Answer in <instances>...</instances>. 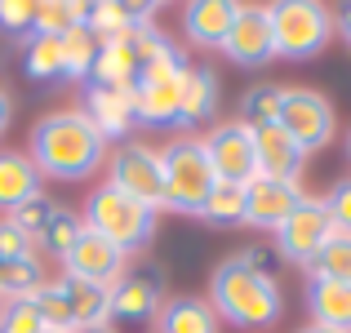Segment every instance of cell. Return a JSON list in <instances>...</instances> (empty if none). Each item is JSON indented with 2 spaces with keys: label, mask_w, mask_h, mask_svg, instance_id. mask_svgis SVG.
<instances>
[{
  "label": "cell",
  "mask_w": 351,
  "mask_h": 333,
  "mask_svg": "<svg viewBox=\"0 0 351 333\" xmlns=\"http://www.w3.org/2000/svg\"><path fill=\"white\" fill-rule=\"evenodd\" d=\"M0 333H49V325L32 298H18L0 307Z\"/></svg>",
  "instance_id": "34"
},
{
  "label": "cell",
  "mask_w": 351,
  "mask_h": 333,
  "mask_svg": "<svg viewBox=\"0 0 351 333\" xmlns=\"http://www.w3.org/2000/svg\"><path fill=\"white\" fill-rule=\"evenodd\" d=\"M329 231H334V222H329L325 205L311 200V196H302V205L276 227V254H280L285 262H293V267H307L311 258L320 254V245L329 240Z\"/></svg>",
  "instance_id": "10"
},
{
  "label": "cell",
  "mask_w": 351,
  "mask_h": 333,
  "mask_svg": "<svg viewBox=\"0 0 351 333\" xmlns=\"http://www.w3.org/2000/svg\"><path fill=\"white\" fill-rule=\"evenodd\" d=\"M178 98H182V76L138 80V85H134V125L173 129V125H178Z\"/></svg>",
  "instance_id": "18"
},
{
  "label": "cell",
  "mask_w": 351,
  "mask_h": 333,
  "mask_svg": "<svg viewBox=\"0 0 351 333\" xmlns=\"http://www.w3.org/2000/svg\"><path fill=\"white\" fill-rule=\"evenodd\" d=\"M209 307L218 320L236 329H267L280 320L285 311V293L276 284V275L263 267V258L254 249L232 254L227 262L214 267L209 275Z\"/></svg>",
  "instance_id": "2"
},
{
  "label": "cell",
  "mask_w": 351,
  "mask_h": 333,
  "mask_svg": "<svg viewBox=\"0 0 351 333\" xmlns=\"http://www.w3.org/2000/svg\"><path fill=\"white\" fill-rule=\"evenodd\" d=\"M85 0H36L32 36H67L71 27H85Z\"/></svg>",
  "instance_id": "25"
},
{
  "label": "cell",
  "mask_w": 351,
  "mask_h": 333,
  "mask_svg": "<svg viewBox=\"0 0 351 333\" xmlns=\"http://www.w3.org/2000/svg\"><path fill=\"white\" fill-rule=\"evenodd\" d=\"M302 147L285 134L280 125H258L254 129V169L258 178H271V182H298L302 173Z\"/></svg>",
  "instance_id": "16"
},
{
  "label": "cell",
  "mask_w": 351,
  "mask_h": 333,
  "mask_svg": "<svg viewBox=\"0 0 351 333\" xmlns=\"http://www.w3.org/2000/svg\"><path fill=\"white\" fill-rule=\"evenodd\" d=\"M200 222H209V227H240V222H245V187L218 182V187L209 191L205 209H200Z\"/></svg>",
  "instance_id": "30"
},
{
  "label": "cell",
  "mask_w": 351,
  "mask_h": 333,
  "mask_svg": "<svg viewBox=\"0 0 351 333\" xmlns=\"http://www.w3.org/2000/svg\"><path fill=\"white\" fill-rule=\"evenodd\" d=\"M80 231H85L80 214H76V209H62V205H58V214H53V218H49V227L40 231L36 249H45V254H53V258H67V249L76 245Z\"/></svg>",
  "instance_id": "31"
},
{
  "label": "cell",
  "mask_w": 351,
  "mask_h": 333,
  "mask_svg": "<svg viewBox=\"0 0 351 333\" xmlns=\"http://www.w3.org/2000/svg\"><path fill=\"white\" fill-rule=\"evenodd\" d=\"M156 333H218V316L205 298H165L156 311Z\"/></svg>",
  "instance_id": "24"
},
{
  "label": "cell",
  "mask_w": 351,
  "mask_h": 333,
  "mask_svg": "<svg viewBox=\"0 0 351 333\" xmlns=\"http://www.w3.org/2000/svg\"><path fill=\"white\" fill-rule=\"evenodd\" d=\"M62 275L98 284V289H112L120 275H125V254H120L112 240H103L98 231L85 227L76 236V245L67 249V258H62Z\"/></svg>",
  "instance_id": "12"
},
{
  "label": "cell",
  "mask_w": 351,
  "mask_h": 333,
  "mask_svg": "<svg viewBox=\"0 0 351 333\" xmlns=\"http://www.w3.org/2000/svg\"><path fill=\"white\" fill-rule=\"evenodd\" d=\"M49 333H58V329H49Z\"/></svg>",
  "instance_id": "42"
},
{
  "label": "cell",
  "mask_w": 351,
  "mask_h": 333,
  "mask_svg": "<svg viewBox=\"0 0 351 333\" xmlns=\"http://www.w3.org/2000/svg\"><path fill=\"white\" fill-rule=\"evenodd\" d=\"M276 125H280L285 134L302 147V156H307V151H320V147L334 143L338 111H334V103H329V94H320V89L285 85L280 89V116H276Z\"/></svg>",
  "instance_id": "7"
},
{
  "label": "cell",
  "mask_w": 351,
  "mask_h": 333,
  "mask_svg": "<svg viewBox=\"0 0 351 333\" xmlns=\"http://www.w3.org/2000/svg\"><path fill=\"white\" fill-rule=\"evenodd\" d=\"M334 27H338V36H343V40L351 45V5H343V14L334 18Z\"/></svg>",
  "instance_id": "38"
},
{
  "label": "cell",
  "mask_w": 351,
  "mask_h": 333,
  "mask_svg": "<svg viewBox=\"0 0 351 333\" xmlns=\"http://www.w3.org/2000/svg\"><path fill=\"white\" fill-rule=\"evenodd\" d=\"M311 280H343L351 284V236L347 231H329V240L320 245V254L307 262Z\"/></svg>",
  "instance_id": "27"
},
{
  "label": "cell",
  "mask_w": 351,
  "mask_h": 333,
  "mask_svg": "<svg viewBox=\"0 0 351 333\" xmlns=\"http://www.w3.org/2000/svg\"><path fill=\"white\" fill-rule=\"evenodd\" d=\"M32 302L40 307L45 325L58 333H89V329H107L112 325V289H98L85 280H45L32 293Z\"/></svg>",
  "instance_id": "4"
},
{
  "label": "cell",
  "mask_w": 351,
  "mask_h": 333,
  "mask_svg": "<svg viewBox=\"0 0 351 333\" xmlns=\"http://www.w3.org/2000/svg\"><path fill=\"white\" fill-rule=\"evenodd\" d=\"M302 205L298 182H271V178H254L245 187V222L240 227L254 231H276L293 209Z\"/></svg>",
  "instance_id": "14"
},
{
  "label": "cell",
  "mask_w": 351,
  "mask_h": 333,
  "mask_svg": "<svg viewBox=\"0 0 351 333\" xmlns=\"http://www.w3.org/2000/svg\"><path fill=\"white\" fill-rule=\"evenodd\" d=\"M80 111L89 116V125L107 138V143H125L134 134V89H98L80 85Z\"/></svg>",
  "instance_id": "15"
},
{
  "label": "cell",
  "mask_w": 351,
  "mask_h": 333,
  "mask_svg": "<svg viewBox=\"0 0 351 333\" xmlns=\"http://www.w3.org/2000/svg\"><path fill=\"white\" fill-rule=\"evenodd\" d=\"M0 307H5V302H0Z\"/></svg>",
  "instance_id": "43"
},
{
  "label": "cell",
  "mask_w": 351,
  "mask_h": 333,
  "mask_svg": "<svg viewBox=\"0 0 351 333\" xmlns=\"http://www.w3.org/2000/svg\"><path fill=\"white\" fill-rule=\"evenodd\" d=\"M89 333H112V329H89Z\"/></svg>",
  "instance_id": "41"
},
{
  "label": "cell",
  "mask_w": 351,
  "mask_h": 333,
  "mask_svg": "<svg viewBox=\"0 0 351 333\" xmlns=\"http://www.w3.org/2000/svg\"><path fill=\"white\" fill-rule=\"evenodd\" d=\"M307 311L311 325L351 333V284L343 280H307Z\"/></svg>",
  "instance_id": "21"
},
{
  "label": "cell",
  "mask_w": 351,
  "mask_h": 333,
  "mask_svg": "<svg viewBox=\"0 0 351 333\" xmlns=\"http://www.w3.org/2000/svg\"><path fill=\"white\" fill-rule=\"evenodd\" d=\"M36 0H0V32L9 36H32Z\"/></svg>",
  "instance_id": "36"
},
{
  "label": "cell",
  "mask_w": 351,
  "mask_h": 333,
  "mask_svg": "<svg viewBox=\"0 0 351 333\" xmlns=\"http://www.w3.org/2000/svg\"><path fill=\"white\" fill-rule=\"evenodd\" d=\"M240 120L245 125H276V116H280V85H254L245 98H240Z\"/></svg>",
  "instance_id": "32"
},
{
  "label": "cell",
  "mask_w": 351,
  "mask_h": 333,
  "mask_svg": "<svg viewBox=\"0 0 351 333\" xmlns=\"http://www.w3.org/2000/svg\"><path fill=\"white\" fill-rule=\"evenodd\" d=\"M160 307H165V280L156 267L125 271L112 284V320H156Z\"/></svg>",
  "instance_id": "13"
},
{
  "label": "cell",
  "mask_w": 351,
  "mask_h": 333,
  "mask_svg": "<svg viewBox=\"0 0 351 333\" xmlns=\"http://www.w3.org/2000/svg\"><path fill=\"white\" fill-rule=\"evenodd\" d=\"M32 143V164L40 178H53V182H80V178H94L98 169L107 164V138L89 125L85 111H49L32 125L27 134Z\"/></svg>",
  "instance_id": "1"
},
{
  "label": "cell",
  "mask_w": 351,
  "mask_h": 333,
  "mask_svg": "<svg viewBox=\"0 0 351 333\" xmlns=\"http://www.w3.org/2000/svg\"><path fill=\"white\" fill-rule=\"evenodd\" d=\"M320 205H325L334 231H347V236H351V178H338L334 187L320 196Z\"/></svg>",
  "instance_id": "35"
},
{
  "label": "cell",
  "mask_w": 351,
  "mask_h": 333,
  "mask_svg": "<svg viewBox=\"0 0 351 333\" xmlns=\"http://www.w3.org/2000/svg\"><path fill=\"white\" fill-rule=\"evenodd\" d=\"M40 284H45L40 258H0V302L32 298Z\"/></svg>",
  "instance_id": "26"
},
{
  "label": "cell",
  "mask_w": 351,
  "mask_h": 333,
  "mask_svg": "<svg viewBox=\"0 0 351 333\" xmlns=\"http://www.w3.org/2000/svg\"><path fill=\"white\" fill-rule=\"evenodd\" d=\"M218 111V76L209 67L182 71V98H178V125L173 129H196Z\"/></svg>",
  "instance_id": "22"
},
{
  "label": "cell",
  "mask_w": 351,
  "mask_h": 333,
  "mask_svg": "<svg viewBox=\"0 0 351 333\" xmlns=\"http://www.w3.org/2000/svg\"><path fill=\"white\" fill-rule=\"evenodd\" d=\"M298 333H334V329H320V325H307V329H298Z\"/></svg>",
  "instance_id": "39"
},
{
  "label": "cell",
  "mask_w": 351,
  "mask_h": 333,
  "mask_svg": "<svg viewBox=\"0 0 351 333\" xmlns=\"http://www.w3.org/2000/svg\"><path fill=\"white\" fill-rule=\"evenodd\" d=\"M347 160H351V129H347Z\"/></svg>",
  "instance_id": "40"
},
{
  "label": "cell",
  "mask_w": 351,
  "mask_h": 333,
  "mask_svg": "<svg viewBox=\"0 0 351 333\" xmlns=\"http://www.w3.org/2000/svg\"><path fill=\"white\" fill-rule=\"evenodd\" d=\"M80 222H85L89 231H98L103 240H112L120 254H138V249L152 245L156 227H160V209L143 205V200L125 196L112 182H103V187L89 191Z\"/></svg>",
  "instance_id": "3"
},
{
  "label": "cell",
  "mask_w": 351,
  "mask_h": 333,
  "mask_svg": "<svg viewBox=\"0 0 351 333\" xmlns=\"http://www.w3.org/2000/svg\"><path fill=\"white\" fill-rule=\"evenodd\" d=\"M138 53L129 40H112V45H98V58H94V71H89L85 85H98V89H134L138 85Z\"/></svg>",
  "instance_id": "23"
},
{
  "label": "cell",
  "mask_w": 351,
  "mask_h": 333,
  "mask_svg": "<svg viewBox=\"0 0 351 333\" xmlns=\"http://www.w3.org/2000/svg\"><path fill=\"white\" fill-rule=\"evenodd\" d=\"M223 53L236 62V67H267L276 58V40H271V18H267L263 5H236L232 32L223 40Z\"/></svg>",
  "instance_id": "11"
},
{
  "label": "cell",
  "mask_w": 351,
  "mask_h": 333,
  "mask_svg": "<svg viewBox=\"0 0 351 333\" xmlns=\"http://www.w3.org/2000/svg\"><path fill=\"white\" fill-rule=\"evenodd\" d=\"M32 196H40V173H36L32 156L14 151V147H0V214L23 209Z\"/></svg>",
  "instance_id": "20"
},
{
  "label": "cell",
  "mask_w": 351,
  "mask_h": 333,
  "mask_svg": "<svg viewBox=\"0 0 351 333\" xmlns=\"http://www.w3.org/2000/svg\"><path fill=\"white\" fill-rule=\"evenodd\" d=\"M160 160H165V209L187 214V218H200L209 191L218 187L200 138H178V143H169L160 151Z\"/></svg>",
  "instance_id": "6"
},
{
  "label": "cell",
  "mask_w": 351,
  "mask_h": 333,
  "mask_svg": "<svg viewBox=\"0 0 351 333\" xmlns=\"http://www.w3.org/2000/svg\"><path fill=\"white\" fill-rule=\"evenodd\" d=\"M23 76L27 80H62V45H58V36H27Z\"/></svg>",
  "instance_id": "29"
},
{
  "label": "cell",
  "mask_w": 351,
  "mask_h": 333,
  "mask_svg": "<svg viewBox=\"0 0 351 333\" xmlns=\"http://www.w3.org/2000/svg\"><path fill=\"white\" fill-rule=\"evenodd\" d=\"M200 147H205L209 169H214L218 182L249 187V182L258 178V169H254V125H245V120H223V125H214L200 138Z\"/></svg>",
  "instance_id": "9"
},
{
  "label": "cell",
  "mask_w": 351,
  "mask_h": 333,
  "mask_svg": "<svg viewBox=\"0 0 351 333\" xmlns=\"http://www.w3.org/2000/svg\"><path fill=\"white\" fill-rule=\"evenodd\" d=\"M58 45H62V80L85 85L89 71H94V58H98V40L85 27H71L67 36H58Z\"/></svg>",
  "instance_id": "28"
},
{
  "label": "cell",
  "mask_w": 351,
  "mask_h": 333,
  "mask_svg": "<svg viewBox=\"0 0 351 333\" xmlns=\"http://www.w3.org/2000/svg\"><path fill=\"white\" fill-rule=\"evenodd\" d=\"M53 214H58V200H53V196H45V191H40V196H32L23 209H14V214H9V222H14V227L23 231V236L40 240V231L49 227V218H53Z\"/></svg>",
  "instance_id": "33"
},
{
  "label": "cell",
  "mask_w": 351,
  "mask_h": 333,
  "mask_svg": "<svg viewBox=\"0 0 351 333\" xmlns=\"http://www.w3.org/2000/svg\"><path fill=\"white\" fill-rule=\"evenodd\" d=\"M232 18H236L232 0H191V5H182V36L196 49H223Z\"/></svg>",
  "instance_id": "19"
},
{
  "label": "cell",
  "mask_w": 351,
  "mask_h": 333,
  "mask_svg": "<svg viewBox=\"0 0 351 333\" xmlns=\"http://www.w3.org/2000/svg\"><path fill=\"white\" fill-rule=\"evenodd\" d=\"M107 182L120 187L125 196L143 200V205L165 209V160L156 147L134 143V138L116 143L107 151Z\"/></svg>",
  "instance_id": "8"
},
{
  "label": "cell",
  "mask_w": 351,
  "mask_h": 333,
  "mask_svg": "<svg viewBox=\"0 0 351 333\" xmlns=\"http://www.w3.org/2000/svg\"><path fill=\"white\" fill-rule=\"evenodd\" d=\"M9 120H14V94H9L5 85H0V138H5V129H9Z\"/></svg>",
  "instance_id": "37"
},
{
  "label": "cell",
  "mask_w": 351,
  "mask_h": 333,
  "mask_svg": "<svg viewBox=\"0 0 351 333\" xmlns=\"http://www.w3.org/2000/svg\"><path fill=\"white\" fill-rule=\"evenodd\" d=\"M271 18V40H276V58L289 62H307L316 53H325L329 36H334V14L320 0H280L267 9Z\"/></svg>",
  "instance_id": "5"
},
{
  "label": "cell",
  "mask_w": 351,
  "mask_h": 333,
  "mask_svg": "<svg viewBox=\"0 0 351 333\" xmlns=\"http://www.w3.org/2000/svg\"><path fill=\"white\" fill-rule=\"evenodd\" d=\"M156 5H120V0H98L89 5L85 14V32L94 36L98 45H112V40H129L138 27H152Z\"/></svg>",
  "instance_id": "17"
}]
</instances>
